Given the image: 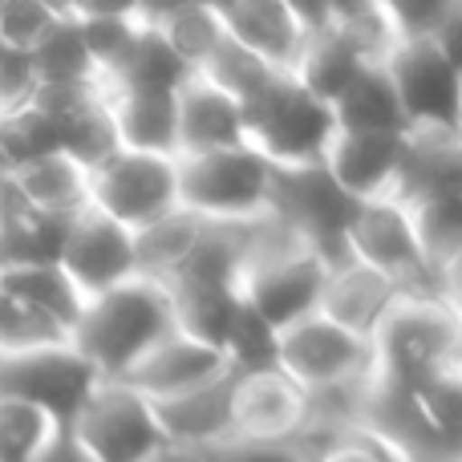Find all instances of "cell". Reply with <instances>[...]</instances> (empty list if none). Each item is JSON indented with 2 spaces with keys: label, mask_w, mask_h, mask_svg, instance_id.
Instances as JSON below:
<instances>
[{
  "label": "cell",
  "mask_w": 462,
  "mask_h": 462,
  "mask_svg": "<svg viewBox=\"0 0 462 462\" xmlns=\"http://www.w3.org/2000/svg\"><path fill=\"white\" fill-rule=\"evenodd\" d=\"M365 57L333 29V21H325L320 29H312L304 37V49H300V61H296L292 78L300 89H309L317 102H325L333 110V102L345 94V89L357 81V73L365 69Z\"/></svg>",
  "instance_id": "cb8c5ba5"
},
{
  "label": "cell",
  "mask_w": 462,
  "mask_h": 462,
  "mask_svg": "<svg viewBox=\"0 0 462 462\" xmlns=\"http://www.w3.org/2000/svg\"><path fill=\"white\" fill-rule=\"evenodd\" d=\"M244 143V110L236 97L216 89L208 78L191 73L175 94V159L179 154H211Z\"/></svg>",
  "instance_id": "ac0fdd59"
},
{
  "label": "cell",
  "mask_w": 462,
  "mask_h": 462,
  "mask_svg": "<svg viewBox=\"0 0 462 462\" xmlns=\"http://www.w3.org/2000/svg\"><path fill=\"white\" fill-rule=\"evenodd\" d=\"M309 393L276 365L236 369L231 382V439L236 442H304Z\"/></svg>",
  "instance_id": "4fadbf2b"
},
{
  "label": "cell",
  "mask_w": 462,
  "mask_h": 462,
  "mask_svg": "<svg viewBox=\"0 0 462 462\" xmlns=\"http://www.w3.org/2000/svg\"><path fill=\"white\" fill-rule=\"evenodd\" d=\"M146 21L171 45V53L191 73L203 69L211 53L224 45V24H219L216 5H171V8H146Z\"/></svg>",
  "instance_id": "83f0119b"
},
{
  "label": "cell",
  "mask_w": 462,
  "mask_h": 462,
  "mask_svg": "<svg viewBox=\"0 0 462 462\" xmlns=\"http://www.w3.org/2000/svg\"><path fill=\"white\" fill-rule=\"evenodd\" d=\"M309 462H398L374 434L349 430L325 442H309Z\"/></svg>",
  "instance_id": "8d00e7d4"
},
{
  "label": "cell",
  "mask_w": 462,
  "mask_h": 462,
  "mask_svg": "<svg viewBox=\"0 0 462 462\" xmlns=\"http://www.w3.org/2000/svg\"><path fill=\"white\" fill-rule=\"evenodd\" d=\"M151 462H195V455H191V450H175V447H167L162 455H154Z\"/></svg>",
  "instance_id": "f35d334b"
},
{
  "label": "cell",
  "mask_w": 462,
  "mask_h": 462,
  "mask_svg": "<svg viewBox=\"0 0 462 462\" xmlns=\"http://www.w3.org/2000/svg\"><path fill=\"white\" fill-rule=\"evenodd\" d=\"M179 208L211 224H244L268 211L272 167L252 146H231L211 154H179Z\"/></svg>",
  "instance_id": "277c9868"
},
{
  "label": "cell",
  "mask_w": 462,
  "mask_h": 462,
  "mask_svg": "<svg viewBox=\"0 0 462 462\" xmlns=\"http://www.w3.org/2000/svg\"><path fill=\"white\" fill-rule=\"evenodd\" d=\"M406 211H410V224H414L426 268L455 296V276L462 260V195H439V199L414 203Z\"/></svg>",
  "instance_id": "d4e9b609"
},
{
  "label": "cell",
  "mask_w": 462,
  "mask_h": 462,
  "mask_svg": "<svg viewBox=\"0 0 462 462\" xmlns=\"http://www.w3.org/2000/svg\"><path fill=\"white\" fill-rule=\"evenodd\" d=\"M32 57V69H37L41 89H69V86H102L94 61H89L86 45H81L78 29L69 21V8H61V24L41 41Z\"/></svg>",
  "instance_id": "f546056e"
},
{
  "label": "cell",
  "mask_w": 462,
  "mask_h": 462,
  "mask_svg": "<svg viewBox=\"0 0 462 462\" xmlns=\"http://www.w3.org/2000/svg\"><path fill=\"white\" fill-rule=\"evenodd\" d=\"M16 199L41 219L69 224L73 216L89 208V171L78 167L69 154H49V159L24 162L8 175Z\"/></svg>",
  "instance_id": "ffe728a7"
},
{
  "label": "cell",
  "mask_w": 462,
  "mask_h": 462,
  "mask_svg": "<svg viewBox=\"0 0 462 462\" xmlns=\"http://www.w3.org/2000/svg\"><path fill=\"white\" fill-rule=\"evenodd\" d=\"M369 349V377L385 390L418 393L458 377V304L442 296H402Z\"/></svg>",
  "instance_id": "7a4b0ae2"
},
{
  "label": "cell",
  "mask_w": 462,
  "mask_h": 462,
  "mask_svg": "<svg viewBox=\"0 0 462 462\" xmlns=\"http://www.w3.org/2000/svg\"><path fill=\"white\" fill-rule=\"evenodd\" d=\"M97 377L65 341L32 345V349L0 353V398L49 414L61 430H69L81 402L94 393Z\"/></svg>",
  "instance_id": "ba28073f"
},
{
  "label": "cell",
  "mask_w": 462,
  "mask_h": 462,
  "mask_svg": "<svg viewBox=\"0 0 462 462\" xmlns=\"http://www.w3.org/2000/svg\"><path fill=\"white\" fill-rule=\"evenodd\" d=\"M57 341H65V337H57L49 325H41L32 312H24L21 304L0 292V353L32 349V345H57Z\"/></svg>",
  "instance_id": "d590c367"
},
{
  "label": "cell",
  "mask_w": 462,
  "mask_h": 462,
  "mask_svg": "<svg viewBox=\"0 0 462 462\" xmlns=\"http://www.w3.org/2000/svg\"><path fill=\"white\" fill-rule=\"evenodd\" d=\"M231 382H236V369H227L219 382L203 385V390L154 406L167 447L208 450L231 439Z\"/></svg>",
  "instance_id": "d6986e66"
},
{
  "label": "cell",
  "mask_w": 462,
  "mask_h": 462,
  "mask_svg": "<svg viewBox=\"0 0 462 462\" xmlns=\"http://www.w3.org/2000/svg\"><path fill=\"white\" fill-rule=\"evenodd\" d=\"M37 462H89V455L69 439V430H61L45 450H41V458H37Z\"/></svg>",
  "instance_id": "74e56055"
},
{
  "label": "cell",
  "mask_w": 462,
  "mask_h": 462,
  "mask_svg": "<svg viewBox=\"0 0 462 462\" xmlns=\"http://www.w3.org/2000/svg\"><path fill=\"white\" fill-rule=\"evenodd\" d=\"M219 24L227 41L263 61L276 73H292L304 49L300 16L284 0H236V5H216Z\"/></svg>",
  "instance_id": "e0dca14e"
},
{
  "label": "cell",
  "mask_w": 462,
  "mask_h": 462,
  "mask_svg": "<svg viewBox=\"0 0 462 462\" xmlns=\"http://www.w3.org/2000/svg\"><path fill=\"white\" fill-rule=\"evenodd\" d=\"M398 300H402V288L393 280H385L382 272L341 255V260L328 263L317 312L325 320H333L337 328H345V333L361 337V341H374V333L382 328V320L390 317V309Z\"/></svg>",
  "instance_id": "2e32d148"
},
{
  "label": "cell",
  "mask_w": 462,
  "mask_h": 462,
  "mask_svg": "<svg viewBox=\"0 0 462 462\" xmlns=\"http://www.w3.org/2000/svg\"><path fill=\"white\" fill-rule=\"evenodd\" d=\"M69 439L86 450L89 462H151L167 450L154 406L122 382L94 385L73 418Z\"/></svg>",
  "instance_id": "8992f818"
},
{
  "label": "cell",
  "mask_w": 462,
  "mask_h": 462,
  "mask_svg": "<svg viewBox=\"0 0 462 462\" xmlns=\"http://www.w3.org/2000/svg\"><path fill=\"white\" fill-rule=\"evenodd\" d=\"M203 224L195 211L175 208L171 216H162L159 224L134 231V263H138V276L154 280V284H171L179 276V268L187 263V255L195 252L203 236Z\"/></svg>",
  "instance_id": "484cf974"
},
{
  "label": "cell",
  "mask_w": 462,
  "mask_h": 462,
  "mask_svg": "<svg viewBox=\"0 0 462 462\" xmlns=\"http://www.w3.org/2000/svg\"><path fill=\"white\" fill-rule=\"evenodd\" d=\"M37 89L41 81H37V69H32V57L0 49V122L29 110L37 102Z\"/></svg>",
  "instance_id": "836d02e7"
},
{
  "label": "cell",
  "mask_w": 462,
  "mask_h": 462,
  "mask_svg": "<svg viewBox=\"0 0 462 462\" xmlns=\"http://www.w3.org/2000/svg\"><path fill=\"white\" fill-rule=\"evenodd\" d=\"M227 369H236L227 361V353H219V349H211V345L171 328V333L122 377V385H130V390L143 393L151 406H159V402H175V398H183V393H195V390H203V385L219 382Z\"/></svg>",
  "instance_id": "5bb4252c"
},
{
  "label": "cell",
  "mask_w": 462,
  "mask_h": 462,
  "mask_svg": "<svg viewBox=\"0 0 462 462\" xmlns=\"http://www.w3.org/2000/svg\"><path fill=\"white\" fill-rule=\"evenodd\" d=\"M187 78H191V69L151 29L143 8V29L122 53V61L102 78V89H110V94H179Z\"/></svg>",
  "instance_id": "7402d4cb"
},
{
  "label": "cell",
  "mask_w": 462,
  "mask_h": 462,
  "mask_svg": "<svg viewBox=\"0 0 462 462\" xmlns=\"http://www.w3.org/2000/svg\"><path fill=\"white\" fill-rule=\"evenodd\" d=\"M171 328L175 312L167 288L134 276L81 304L65 345L94 369L97 382H122Z\"/></svg>",
  "instance_id": "6da1fadb"
},
{
  "label": "cell",
  "mask_w": 462,
  "mask_h": 462,
  "mask_svg": "<svg viewBox=\"0 0 462 462\" xmlns=\"http://www.w3.org/2000/svg\"><path fill=\"white\" fill-rule=\"evenodd\" d=\"M345 255L382 272L385 280H393L402 288V296H442V300H455L439 284V276L426 268L414 224H410V211L398 199H369L353 208L349 227H345Z\"/></svg>",
  "instance_id": "5b68a950"
},
{
  "label": "cell",
  "mask_w": 462,
  "mask_h": 462,
  "mask_svg": "<svg viewBox=\"0 0 462 462\" xmlns=\"http://www.w3.org/2000/svg\"><path fill=\"white\" fill-rule=\"evenodd\" d=\"M199 78H208L216 89H224L227 97H236L239 110H244L255 94H263V89H268V81L276 78V69H268V65L255 61L247 49H239L236 41L224 37V45H219L208 61H203Z\"/></svg>",
  "instance_id": "4dcf8cb0"
},
{
  "label": "cell",
  "mask_w": 462,
  "mask_h": 462,
  "mask_svg": "<svg viewBox=\"0 0 462 462\" xmlns=\"http://www.w3.org/2000/svg\"><path fill=\"white\" fill-rule=\"evenodd\" d=\"M385 73L398 94L406 130H442L458 134L462 126V65L450 61L434 37L398 41L385 57Z\"/></svg>",
  "instance_id": "52a82bcc"
},
{
  "label": "cell",
  "mask_w": 462,
  "mask_h": 462,
  "mask_svg": "<svg viewBox=\"0 0 462 462\" xmlns=\"http://www.w3.org/2000/svg\"><path fill=\"white\" fill-rule=\"evenodd\" d=\"M102 94L122 151L175 159V94Z\"/></svg>",
  "instance_id": "603a6c76"
},
{
  "label": "cell",
  "mask_w": 462,
  "mask_h": 462,
  "mask_svg": "<svg viewBox=\"0 0 462 462\" xmlns=\"http://www.w3.org/2000/svg\"><path fill=\"white\" fill-rule=\"evenodd\" d=\"M353 208L357 203L337 191V183L325 175V167L272 171L268 216H276L304 247L325 255L328 263L345 255V227H349Z\"/></svg>",
  "instance_id": "8fae6325"
},
{
  "label": "cell",
  "mask_w": 462,
  "mask_h": 462,
  "mask_svg": "<svg viewBox=\"0 0 462 462\" xmlns=\"http://www.w3.org/2000/svg\"><path fill=\"white\" fill-rule=\"evenodd\" d=\"M57 268L69 276V284L81 292V300L110 292L138 276L134 263V231L118 227L102 211L86 208L65 224L61 247H57Z\"/></svg>",
  "instance_id": "7c38bea8"
},
{
  "label": "cell",
  "mask_w": 462,
  "mask_h": 462,
  "mask_svg": "<svg viewBox=\"0 0 462 462\" xmlns=\"http://www.w3.org/2000/svg\"><path fill=\"white\" fill-rule=\"evenodd\" d=\"M0 292L8 300H16L24 312L49 325L57 337H69L73 320L81 312V292L69 284L57 260H41V263H13V268H0Z\"/></svg>",
  "instance_id": "44dd1931"
},
{
  "label": "cell",
  "mask_w": 462,
  "mask_h": 462,
  "mask_svg": "<svg viewBox=\"0 0 462 462\" xmlns=\"http://www.w3.org/2000/svg\"><path fill=\"white\" fill-rule=\"evenodd\" d=\"M57 24H61V8L53 5H32V0L0 5V49H8V53H37L41 41Z\"/></svg>",
  "instance_id": "d6a6232c"
},
{
  "label": "cell",
  "mask_w": 462,
  "mask_h": 462,
  "mask_svg": "<svg viewBox=\"0 0 462 462\" xmlns=\"http://www.w3.org/2000/svg\"><path fill=\"white\" fill-rule=\"evenodd\" d=\"M272 365L292 377L304 393H312L369 377L374 349H369V341L345 333L320 312H312V317H300L296 325L280 328L272 337Z\"/></svg>",
  "instance_id": "30bf717a"
},
{
  "label": "cell",
  "mask_w": 462,
  "mask_h": 462,
  "mask_svg": "<svg viewBox=\"0 0 462 462\" xmlns=\"http://www.w3.org/2000/svg\"><path fill=\"white\" fill-rule=\"evenodd\" d=\"M337 130H365V134H406L398 94L390 86L385 65H365L349 89L333 102Z\"/></svg>",
  "instance_id": "4316f807"
},
{
  "label": "cell",
  "mask_w": 462,
  "mask_h": 462,
  "mask_svg": "<svg viewBox=\"0 0 462 462\" xmlns=\"http://www.w3.org/2000/svg\"><path fill=\"white\" fill-rule=\"evenodd\" d=\"M406 134H365V130H337L325 151V175L353 203L390 199L402 167Z\"/></svg>",
  "instance_id": "9a60e30c"
},
{
  "label": "cell",
  "mask_w": 462,
  "mask_h": 462,
  "mask_svg": "<svg viewBox=\"0 0 462 462\" xmlns=\"http://www.w3.org/2000/svg\"><path fill=\"white\" fill-rule=\"evenodd\" d=\"M333 134V110L296 86L292 73H276L268 89L244 106V143L272 171L320 167Z\"/></svg>",
  "instance_id": "3957f363"
},
{
  "label": "cell",
  "mask_w": 462,
  "mask_h": 462,
  "mask_svg": "<svg viewBox=\"0 0 462 462\" xmlns=\"http://www.w3.org/2000/svg\"><path fill=\"white\" fill-rule=\"evenodd\" d=\"M89 208L126 231L159 224L179 208L175 159L114 151L102 167L89 171Z\"/></svg>",
  "instance_id": "9c48e42d"
},
{
  "label": "cell",
  "mask_w": 462,
  "mask_h": 462,
  "mask_svg": "<svg viewBox=\"0 0 462 462\" xmlns=\"http://www.w3.org/2000/svg\"><path fill=\"white\" fill-rule=\"evenodd\" d=\"M69 21L78 29L81 45H86L89 61H94L97 78H106L122 61V53L138 37V29H143V8H78L73 5Z\"/></svg>",
  "instance_id": "f1b7e54d"
},
{
  "label": "cell",
  "mask_w": 462,
  "mask_h": 462,
  "mask_svg": "<svg viewBox=\"0 0 462 462\" xmlns=\"http://www.w3.org/2000/svg\"><path fill=\"white\" fill-rule=\"evenodd\" d=\"M57 434L61 426L49 414L24 406V402L0 398V462H37Z\"/></svg>",
  "instance_id": "1f68e13d"
},
{
  "label": "cell",
  "mask_w": 462,
  "mask_h": 462,
  "mask_svg": "<svg viewBox=\"0 0 462 462\" xmlns=\"http://www.w3.org/2000/svg\"><path fill=\"white\" fill-rule=\"evenodd\" d=\"M195 462H309V442H219L191 450Z\"/></svg>",
  "instance_id": "e575fe53"
}]
</instances>
